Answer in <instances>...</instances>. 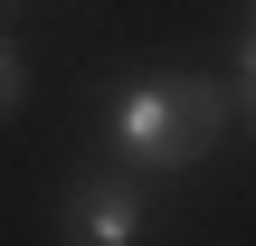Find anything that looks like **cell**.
<instances>
[{"label": "cell", "mask_w": 256, "mask_h": 246, "mask_svg": "<svg viewBox=\"0 0 256 246\" xmlns=\"http://www.w3.org/2000/svg\"><path fill=\"white\" fill-rule=\"evenodd\" d=\"M228 85L200 76V66H133L95 95V133H104V161L133 171V180H180L200 171L218 142H228Z\"/></svg>", "instance_id": "cell-1"}, {"label": "cell", "mask_w": 256, "mask_h": 246, "mask_svg": "<svg viewBox=\"0 0 256 246\" xmlns=\"http://www.w3.org/2000/svg\"><path fill=\"white\" fill-rule=\"evenodd\" d=\"M57 246H152V190L114 161H86L57 190Z\"/></svg>", "instance_id": "cell-2"}, {"label": "cell", "mask_w": 256, "mask_h": 246, "mask_svg": "<svg viewBox=\"0 0 256 246\" xmlns=\"http://www.w3.org/2000/svg\"><path fill=\"white\" fill-rule=\"evenodd\" d=\"M28 104V57H19V38H0V123Z\"/></svg>", "instance_id": "cell-3"}, {"label": "cell", "mask_w": 256, "mask_h": 246, "mask_svg": "<svg viewBox=\"0 0 256 246\" xmlns=\"http://www.w3.org/2000/svg\"><path fill=\"white\" fill-rule=\"evenodd\" d=\"M238 76H247V104H256V0H247V38H238Z\"/></svg>", "instance_id": "cell-4"}, {"label": "cell", "mask_w": 256, "mask_h": 246, "mask_svg": "<svg viewBox=\"0 0 256 246\" xmlns=\"http://www.w3.org/2000/svg\"><path fill=\"white\" fill-rule=\"evenodd\" d=\"M0 9H28V0H0Z\"/></svg>", "instance_id": "cell-5"}]
</instances>
